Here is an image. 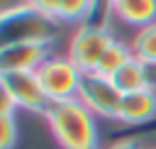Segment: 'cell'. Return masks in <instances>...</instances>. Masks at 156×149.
<instances>
[{
  "label": "cell",
  "instance_id": "13",
  "mask_svg": "<svg viewBox=\"0 0 156 149\" xmlns=\"http://www.w3.org/2000/svg\"><path fill=\"white\" fill-rule=\"evenodd\" d=\"M95 5H98V0H61L58 20L80 22V20H85V17L95 10Z\"/></svg>",
  "mask_w": 156,
  "mask_h": 149
},
{
  "label": "cell",
  "instance_id": "12",
  "mask_svg": "<svg viewBox=\"0 0 156 149\" xmlns=\"http://www.w3.org/2000/svg\"><path fill=\"white\" fill-rule=\"evenodd\" d=\"M132 56H134V54H132V49L115 39V42L110 44V49L105 51V56L100 59V64H98V68H95V71H98L100 76L112 78V76H115V73H117V71H119V68H122Z\"/></svg>",
  "mask_w": 156,
  "mask_h": 149
},
{
  "label": "cell",
  "instance_id": "16",
  "mask_svg": "<svg viewBox=\"0 0 156 149\" xmlns=\"http://www.w3.org/2000/svg\"><path fill=\"white\" fill-rule=\"evenodd\" d=\"M15 107H17V105H15V100H12L7 93H2V95H0V115H12V112H15Z\"/></svg>",
  "mask_w": 156,
  "mask_h": 149
},
{
  "label": "cell",
  "instance_id": "6",
  "mask_svg": "<svg viewBox=\"0 0 156 149\" xmlns=\"http://www.w3.org/2000/svg\"><path fill=\"white\" fill-rule=\"evenodd\" d=\"M0 90L7 93L17 107L46 112L49 98L39 83L37 71H0Z\"/></svg>",
  "mask_w": 156,
  "mask_h": 149
},
{
  "label": "cell",
  "instance_id": "14",
  "mask_svg": "<svg viewBox=\"0 0 156 149\" xmlns=\"http://www.w3.org/2000/svg\"><path fill=\"white\" fill-rule=\"evenodd\" d=\"M15 137H17L15 117L12 115H0V149H10L15 144Z\"/></svg>",
  "mask_w": 156,
  "mask_h": 149
},
{
  "label": "cell",
  "instance_id": "15",
  "mask_svg": "<svg viewBox=\"0 0 156 149\" xmlns=\"http://www.w3.org/2000/svg\"><path fill=\"white\" fill-rule=\"evenodd\" d=\"M32 7H37V10H41L44 15H49V17H54V20H58V10H61V0H27Z\"/></svg>",
  "mask_w": 156,
  "mask_h": 149
},
{
  "label": "cell",
  "instance_id": "4",
  "mask_svg": "<svg viewBox=\"0 0 156 149\" xmlns=\"http://www.w3.org/2000/svg\"><path fill=\"white\" fill-rule=\"evenodd\" d=\"M112 42H115V37L110 34V29L105 24H83V27H78V32L71 39L68 59L80 68V73H90L98 68L100 59L105 56V51L110 49Z\"/></svg>",
  "mask_w": 156,
  "mask_h": 149
},
{
  "label": "cell",
  "instance_id": "18",
  "mask_svg": "<svg viewBox=\"0 0 156 149\" xmlns=\"http://www.w3.org/2000/svg\"><path fill=\"white\" fill-rule=\"evenodd\" d=\"M107 2H112V0H107Z\"/></svg>",
  "mask_w": 156,
  "mask_h": 149
},
{
  "label": "cell",
  "instance_id": "11",
  "mask_svg": "<svg viewBox=\"0 0 156 149\" xmlns=\"http://www.w3.org/2000/svg\"><path fill=\"white\" fill-rule=\"evenodd\" d=\"M132 54L141 64L156 68V22L136 29L134 42H132Z\"/></svg>",
  "mask_w": 156,
  "mask_h": 149
},
{
  "label": "cell",
  "instance_id": "17",
  "mask_svg": "<svg viewBox=\"0 0 156 149\" xmlns=\"http://www.w3.org/2000/svg\"><path fill=\"white\" fill-rule=\"evenodd\" d=\"M107 149H139L134 142H129V139H122V142H117V144H112V147H107Z\"/></svg>",
  "mask_w": 156,
  "mask_h": 149
},
{
  "label": "cell",
  "instance_id": "5",
  "mask_svg": "<svg viewBox=\"0 0 156 149\" xmlns=\"http://www.w3.org/2000/svg\"><path fill=\"white\" fill-rule=\"evenodd\" d=\"M78 100L93 115L117 120L119 105H122V93L117 90V85L112 83V78L100 76L98 71H90V73H83V78H80Z\"/></svg>",
  "mask_w": 156,
  "mask_h": 149
},
{
  "label": "cell",
  "instance_id": "2",
  "mask_svg": "<svg viewBox=\"0 0 156 149\" xmlns=\"http://www.w3.org/2000/svg\"><path fill=\"white\" fill-rule=\"evenodd\" d=\"M56 34V20L32 7L29 2L7 7L0 17V37L2 44L10 42H44L51 44Z\"/></svg>",
  "mask_w": 156,
  "mask_h": 149
},
{
  "label": "cell",
  "instance_id": "10",
  "mask_svg": "<svg viewBox=\"0 0 156 149\" xmlns=\"http://www.w3.org/2000/svg\"><path fill=\"white\" fill-rule=\"evenodd\" d=\"M151 66H146V64H141L139 59H129L115 76H112V83L117 85V90L122 93V95H127V93H136V90H146V88H151Z\"/></svg>",
  "mask_w": 156,
  "mask_h": 149
},
{
  "label": "cell",
  "instance_id": "9",
  "mask_svg": "<svg viewBox=\"0 0 156 149\" xmlns=\"http://www.w3.org/2000/svg\"><path fill=\"white\" fill-rule=\"evenodd\" d=\"M107 5L124 24H134L141 29L156 22V0H112Z\"/></svg>",
  "mask_w": 156,
  "mask_h": 149
},
{
  "label": "cell",
  "instance_id": "8",
  "mask_svg": "<svg viewBox=\"0 0 156 149\" xmlns=\"http://www.w3.org/2000/svg\"><path fill=\"white\" fill-rule=\"evenodd\" d=\"M154 117H156V90L154 88L122 95V105H119V115H117L119 122L141 125V122H149Z\"/></svg>",
  "mask_w": 156,
  "mask_h": 149
},
{
  "label": "cell",
  "instance_id": "3",
  "mask_svg": "<svg viewBox=\"0 0 156 149\" xmlns=\"http://www.w3.org/2000/svg\"><path fill=\"white\" fill-rule=\"evenodd\" d=\"M37 76H39V83H41L49 103L78 98L83 73L68 56H49L37 68Z\"/></svg>",
  "mask_w": 156,
  "mask_h": 149
},
{
  "label": "cell",
  "instance_id": "1",
  "mask_svg": "<svg viewBox=\"0 0 156 149\" xmlns=\"http://www.w3.org/2000/svg\"><path fill=\"white\" fill-rule=\"evenodd\" d=\"M46 122L63 149H95L98 127L95 115L78 100H56L46 107Z\"/></svg>",
  "mask_w": 156,
  "mask_h": 149
},
{
  "label": "cell",
  "instance_id": "7",
  "mask_svg": "<svg viewBox=\"0 0 156 149\" xmlns=\"http://www.w3.org/2000/svg\"><path fill=\"white\" fill-rule=\"evenodd\" d=\"M49 59L44 42H10L0 44V71H37Z\"/></svg>",
  "mask_w": 156,
  "mask_h": 149
}]
</instances>
